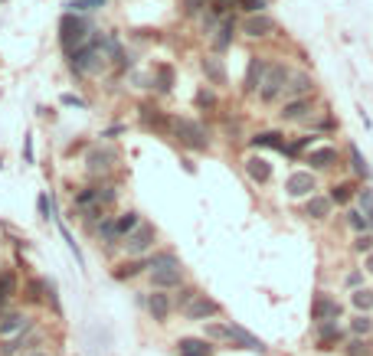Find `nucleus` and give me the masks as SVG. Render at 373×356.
Returning a JSON list of instances; mask_svg holds the SVG:
<instances>
[{"instance_id": "obj_1", "label": "nucleus", "mask_w": 373, "mask_h": 356, "mask_svg": "<svg viewBox=\"0 0 373 356\" xmlns=\"http://www.w3.org/2000/svg\"><path fill=\"white\" fill-rule=\"evenodd\" d=\"M89 33H92V23L86 17H76V13H66L63 23H59V43L66 53H76L89 43Z\"/></svg>"}, {"instance_id": "obj_2", "label": "nucleus", "mask_w": 373, "mask_h": 356, "mask_svg": "<svg viewBox=\"0 0 373 356\" xmlns=\"http://www.w3.org/2000/svg\"><path fill=\"white\" fill-rule=\"evenodd\" d=\"M171 124H174L177 141H181L183 147H190V150H207V147H210V131H207L200 121H190V118H174Z\"/></svg>"}, {"instance_id": "obj_3", "label": "nucleus", "mask_w": 373, "mask_h": 356, "mask_svg": "<svg viewBox=\"0 0 373 356\" xmlns=\"http://www.w3.org/2000/svg\"><path fill=\"white\" fill-rule=\"evenodd\" d=\"M288 66L285 62H272V66L266 69V79H262V88H259V98L266 105L278 102L282 95H285V85H288Z\"/></svg>"}, {"instance_id": "obj_4", "label": "nucleus", "mask_w": 373, "mask_h": 356, "mask_svg": "<svg viewBox=\"0 0 373 356\" xmlns=\"http://www.w3.org/2000/svg\"><path fill=\"white\" fill-rule=\"evenodd\" d=\"M154 242H157V229L148 225V223H141L122 245H124V252H128V255H144V252H151V249H154Z\"/></svg>"}, {"instance_id": "obj_5", "label": "nucleus", "mask_w": 373, "mask_h": 356, "mask_svg": "<svg viewBox=\"0 0 373 356\" xmlns=\"http://www.w3.org/2000/svg\"><path fill=\"white\" fill-rule=\"evenodd\" d=\"M118 164V150L115 147H92L86 157V170L92 177H105L112 173V167Z\"/></svg>"}, {"instance_id": "obj_6", "label": "nucleus", "mask_w": 373, "mask_h": 356, "mask_svg": "<svg viewBox=\"0 0 373 356\" xmlns=\"http://www.w3.org/2000/svg\"><path fill=\"white\" fill-rule=\"evenodd\" d=\"M220 310L223 308L213 298H207V294H197V298H193L190 304L183 308V317H187V320H210V317H216Z\"/></svg>"}, {"instance_id": "obj_7", "label": "nucleus", "mask_w": 373, "mask_h": 356, "mask_svg": "<svg viewBox=\"0 0 373 356\" xmlns=\"http://www.w3.org/2000/svg\"><path fill=\"white\" fill-rule=\"evenodd\" d=\"M278 29V23L268 13H256V17H246L242 20V33H246L249 39H266V37H272Z\"/></svg>"}, {"instance_id": "obj_8", "label": "nucleus", "mask_w": 373, "mask_h": 356, "mask_svg": "<svg viewBox=\"0 0 373 356\" xmlns=\"http://www.w3.org/2000/svg\"><path fill=\"white\" fill-rule=\"evenodd\" d=\"M266 69H268V62L262 56H252V59H249L246 79H242V92H246V95H259V88H262V79H266Z\"/></svg>"}, {"instance_id": "obj_9", "label": "nucleus", "mask_w": 373, "mask_h": 356, "mask_svg": "<svg viewBox=\"0 0 373 356\" xmlns=\"http://www.w3.org/2000/svg\"><path fill=\"white\" fill-rule=\"evenodd\" d=\"M144 308H148V314H151L157 324H164V320L171 317V308L174 301L167 298V291H151L148 298H144Z\"/></svg>"}, {"instance_id": "obj_10", "label": "nucleus", "mask_w": 373, "mask_h": 356, "mask_svg": "<svg viewBox=\"0 0 373 356\" xmlns=\"http://www.w3.org/2000/svg\"><path fill=\"white\" fill-rule=\"evenodd\" d=\"M285 190H288V197H311L318 190V180H315V173H308V170H298V173H292L288 177V183H285Z\"/></svg>"}, {"instance_id": "obj_11", "label": "nucleus", "mask_w": 373, "mask_h": 356, "mask_svg": "<svg viewBox=\"0 0 373 356\" xmlns=\"http://www.w3.org/2000/svg\"><path fill=\"white\" fill-rule=\"evenodd\" d=\"M27 330H30L27 314H20V310L0 314V337H20V334H27Z\"/></svg>"}, {"instance_id": "obj_12", "label": "nucleus", "mask_w": 373, "mask_h": 356, "mask_svg": "<svg viewBox=\"0 0 373 356\" xmlns=\"http://www.w3.org/2000/svg\"><path fill=\"white\" fill-rule=\"evenodd\" d=\"M230 343H236L242 350H252V353H266V343L259 337H252L249 330H242L240 324H230Z\"/></svg>"}, {"instance_id": "obj_13", "label": "nucleus", "mask_w": 373, "mask_h": 356, "mask_svg": "<svg viewBox=\"0 0 373 356\" xmlns=\"http://www.w3.org/2000/svg\"><path fill=\"white\" fill-rule=\"evenodd\" d=\"M311 88H315L311 72H292V75H288L285 95H292V98H308V92H311Z\"/></svg>"}, {"instance_id": "obj_14", "label": "nucleus", "mask_w": 373, "mask_h": 356, "mask_svg": "<svg viewBox=\"0 0 373 356\" xmlns=\"http://www.w3.org/2000/svg\"><path fill=\"white\" fill-rule=\"evenodd\" d=\"M341 340H344V334L337 327V320H321L318 324V350H331Z\"/></svg>"}, {"instance_id": "obj_15", "label": "nucleus", "mask_w": 373, "mask_h": 356, "mask_svg": "<svg viewBox=\"0 0 373 356\" xmlns=\"http://www.w3.org/2000/svg\"><path fill=\"white\" fill-rule=\"evenodd\" d=\"M278 114H282V121H308V114H311V98H292Z\"/></svg>"}, {"instance_id": "obj_16", "label": "nucleus", "mask_w": 373, "mask_h": 356, "mask_svg": "<svg viewBox=\"0 0 373 356\" xmlns=\"http://www.w3.org/2000/svg\"><path fill=\"white\" fill-rule=\"evenodd\" d=\"M138 225H141V213H138V209H128V213L115 216V235H118V242H124V239H128V235H131Z\"/></svg>"}, {"instance_id": "obj_17", "label": "nucleus", "mask_w": 373, "mask_h": 356, "mask_svg": "<svg viewBox=\"0 0 373 356\" xmlns=\"http://www.w3.org/2000/svg\"><path fill=\"white\" fill-rule=\"evenodd\" d=\"M341 160V154H337L334 147H318L308 154V164H311V170H331Z\"/></svg>"}, {"instance_id": "obj_18", "label": "nucleus", "mask_w": 373, "mask_h": 356, "mask_svg": "<svg viewBox=\"0 0 373 356\" xmlns=\"http://www.w3.org/2000/svg\"><path fill=\"white\" fill-rule=\"evenodd\" d=\"M183 282V268H167V272H154L151 275V284L157 291H171V288H181Z\"/></svg>"}, {"instance_id": "obj_19", "label": "nucleus", "mask_w": 373, "mask_h": 356, "mask_svg": "<svg viewBox=\"0 0 373 356\" xmlns=\"http://www.w3.org/2000/svg\"><path fill=\"white\" fill-rule=\"evenodd\" d=\"M233 37H236V23H233V17H230V20H223L220 29L213 33V49H216V53H226V49L233 46Z\"/></svg>"}, {"instance_id": "obj_20", "label": "nucleus", "mask_w": 373, "mask_h": 356, "mask_svg": "<svg viewBox=\"0 0 373 356\" xmlns=\"http://www.w3.org/2000/svg\"><path fill=\"white\" fill-rule=\"evenodd\" d=\"M341 317V304H334L331 298H325V294H318L315 298V320L321 324V320H337Z\"/></svg>"}, {"instance_id": "obj_21", "label": "nucleus", "mask_w": 373, "mask_h": 356, "mask_svg": "<svg viewBox=\"0 0 373 356\" xmlns=\"http://www.w3.org/2000/svg\"><path fill=\"white\" fill-rule=\"evenodd\" d=\"M246 173L256 180V183H268V180H272V164L262 160V157H249L246 160Z\"/></svg>"}, {"instance_id": "obj_22", "label": "nucleus", "mask_w": 373, "mask_h": 356, "mask_svg": "<svg viewBox=\"0 0 373 356\" xmlns=\"http://www.w3.org/2000/svg\"><path fill=\"white\" fill-rule=\"evenodd\" d=\"M177 350H181V356H213L210 343H207V340H197V337H183L181 343H177Z\"/></svg>"}, {"instance_id": "obj_23", "label": "nucleus", "mask_w": 373, "mask_h": 356, "mask_svg": "<svg viewBox=\"0 0 373 356\" xmlns=\"http://www.w3.org/2000/svg\"><path fill=\"white\" fill-rule=\"evenodd\" d=\"M167 268H181V258L174 252H157V255H151L148 258V272H167Z\"/></svg>"}, {"instance_id": "obj_24", "label": "nucleus", "mask_w": 373, "mask_h": 356, "mask_svg": "<svg viewBox=\"0 0 373 356\" xmlns=\"http://www.w3.org/2000/svg\"><path fill=\"white\" fill-rule=\"evenodd\" d=\"M203 75H207L213 85H226V69H223V62L216 56L203 59Z\"/></svg>"}, {"instance_id": "obj_25", "label": "nucleus", "mask_w": 373, "mask_h": 356, "mask_svg": "<svg viewBox=\"0 0 373 356\" xmlns=\"http://www.w3.org/2000/svg\"><path fill=\"white\" fill-rule=\"evenodd\" d=\"M331 206H334L331 197H311L308 199V206H305V213L311 216V219H327V216H331Z\"/></svg>"}, {"instance_id": "obj_26", "label": "nucleus", "mask_w": 373, "mask_h": 356, "mask_svg": "<svg viewBox=\"0 0 373 356\" xmlns=\"http://www.w3.org/2000/svg\"><path fill=\"white\" fill-rule=\"evenodd\" d=\"M249 144H252V147H275V150L285 154V138H282L278 131H262V134H256Z\"/></svg>"}, {"instance_id": "obj_27", "label": "nucleus", "mask_w": 373, "mask_h": 356, "mask_svg": "<svg viewBox=\"0 0 373 356\" xmlns=\"http://www.w3.org/2000/svg\"><path fill=\"white\" fill-rule=\"evenodd\" d=\"M344 353L347 356H373V347L367 337H351V340H344Z\"/></svg>"}, {"instance_id": "obj_28", "label": "nucleus", "mask_w": 373, "mask_h": 356, "mask_svg": "<svg viewBox=\"0 0 373 356\" xmlns=\"http://www.w3.org/2000/svg\"><path fill=\"white\" fill-rule=\"evenodd\" d=\"M351 164H354V173H357V177L367 183V180H370V164H367V157L360 154V147H357V144H351Z\"/></svg>"}, {"instance_id": "obj_29", "label": "nucleus", "mask_w": 373, "mask_h": 356, "mask_svg": "<svg viewBox=\"0 0 373 356\" xmlns=\"http://www.w3.org/2000/svg\"><path fill=\"white\" fill-rule=\"evenodd\" d=\"M141 121L148 124V128H167V118H164L161 108H151V105H141Z\"/></svg>"}, {"instance_id": "obj_30", "label": "nucleus", "mask_w": 373, "mask_h": 356, "mask_svg": "<svg viewBox=\"0 0 373 356\" xmlns=\"http://www.w3.org/2000/svg\"><path fill=\"white\" fill-rule=\"evenodd\" d=\"M154 85H157V92H171V88H174V69L171 66H157V69H154Z\"/></svg>"}, {"instance_id": "obj_31", "label": "nucleus", "mask_w": 373, "mask_h": 356, "mask_svg": "<svg viewBox=\"0 0 373 356\" xmlns=\"http://www.w3.org/2000/svg\"><path fill=\"white\" fill-rule=\"evenodd\" d=\"M347 225H351V229H354L357 235H367V229H370V223H367V216L360 213L357 206H351V209H347Z\"/></svg>"}, {"instance_id": "obj_32", "label": "nucleus", "mask_w": 373, "mask_h": 356, "mask_svg": "<svg viewBox=\"0 0 373 356\" xmlns=\"http://www.w3.org/2000/svg\"><path fill=\"white\" fill-rule=\"evenodd\" d=\"M370 330H373L370 314H357V317L351 320V337H370Z\"/></svg>"}, {"instance_id": "obj_33", "label": "nucleus", "mask_w": 373, "mask_h": 356, "mask_svg": "<svg viewBox=\"0 0 373 356\" xmlns=\"http://www.w3.org/2000/svg\"><path fill=\"white\" fill-rule=\"evenodd\" d=\"M351 304H354L360 314H367V310H373V291L370 288H360L351 294Z\"/></svg>"}, {"instance_id": "obj_34", "label": "nucleus", "mask_w": 373, "mask_h": 356, "mask_svg": "<svg viewBox=\"0 0 373 356\" xmlns=\"http://www.w3.org/2000/svg\"><path fill=\"white\" fill-rule=\"evenodd\" d=\"M43 291H49V282H43V278H30V282H27V298L33 301V304L46 301V294H43Z\"/></svg>"}, {"instance_id": "obj_35", "label": "nucleus", "mask_w": 373, "mask_h": 356, "mask_svg": "<svg viewBox=\"0 0 373 356\" xmlns=\"http://www.w3.org/2000/svg\"><path fill=\"white\" fill-rule=\"evenodd\" d=\"M357 209H360L367 219L373 216V187H360V190H357Z\"/></svg>"}, {"instance_id": "obj_36", "label": "nucleus", "mask_w": 373, "mask_h": 356, "mask_svg": "<svg viewBox=\"0 0 373 356\" xmlns=\"http://www.w3.org/2000/svg\"><path fill=\"white\" fill-rule=\"evenodd\" d=\"M144 268H148V262H124L115 268V278L118 282H124V278H134V275H141Z\"/></svg>"}, {"instance_id": "obj_37", "label": "nucleus", "mask_w": 373, "mask_h": 356, "mask_svg": "<svg viewBox=\"0 0 373 356\" xmlns=\"http://www.w3.org/2000/svg\"><path fill=\"white\" fill-rule=\"evenodd\" d=\"M354 193H357L354 183H337V187H331V203H347Z\"/></svg>"}, {"instance_id": "obj_38", "label": "nucleus", "mask_w": 373, "mask_h": 356, "mask_svg": "<svg viewBox=\"0 0 373 356\" xmlns=\"http://www.w3.org/2000/svg\"><path fill=\"white\" fill-rule=\"evenodd\" d=\"M315 141H318V134H305V138H295L292 144H285V154H292V157H295V154H301V150L311 147Z\"/></svg>"}, {"instance_id": "obj_39", "label": "nucleus", "mask_w": 373, "mask_h": 356, "mask_svg": "<svg viewBox=\"0 0 373 356\" xmlns=\"http://www.w3.org/2000/svg\"><path fill=\"white\" fill-rule=\"evenodd\" d=\"M207 337L230 343V324H207Z\"/></svg>"}, {"instance_id": "obj_40", "label": "nucleus", "mask_w": 373, "mask_h": 356, "mask_svg": "<svg viewBox=\"0 0 373 356\" xmlns=\"http://www.w3.org/2000/svg\"><path fill=\"white\" fill-rule=\"evenodd\" d=\"M236 7H240L242 13H249V17H256V13H266L268 0H242V4H236Z\"/></svg>"}, {"instance_id": "obj_41", "label": "nucleus", "mask_w": 373, "mask_h": 356, "mask_svg": "<svg viewBox=\"0 0 373 356\" xmlns=\"http://www.w3.org/2000/svg\"><path fill=\"white\" fill-rule=\"evenodd\" d=\"M96 190H98V203H102V209L112 206V203L118 199V190L112 187V183H105V187H96Z\"/></svg>"}, {"instance_id": "obj_42", "label": "nucleus", "mask_w": 373, "mask_h": 356, "mask_svg": "<svg viewBox=\"0 0 373 356\" xmlns=\"http://www.w3.org/2000/svg\"><path fill=\"white\" fill-rule=\"evenodd\" d=\"M207 7H210V0H183V13H187V17H197V13H203Z\"/></svg>"}, {"instance_id": "obj_43", "label": "nucleus", "mask_w": 373, "mask_h": 356, "mask_svg": "<svg viewBox=\"0 0 373 356\" xmlns=\"http://www.w3.org/2000/svg\"><path fill=\"white\" fill-rule=\"evenodd\" d=\"M354 252H360V255H373V235H370V232H367V235H357Z\"/></svg>"}, {"instance_id": "obj_44", "label": "nucleus", "mask_w": 373, "mask_h": 356, "mask_svg": "<svg viewBox=\"0 0 373 356\" xmlns=\"http://www.w3.org/2000/svg\"><path fill=\"white\" fill-rule=\"evenodd\" d=\"M197 294H200V291H197V288H181V291H177V308H187V304H190V301L193 298H197Z\"/></svg>"}, {"instance_id": "obj_45", "label": "nucleus", "mask_w": 373, "mask_h": 356, "mask_svg": "<svg viewBox=\"0 0 373 356\" xmlns=\"http://www.w3.org/2000/svg\"><path fill=\"white\" fill-rule=\"evenodd\" d=\"M39 219H53V203H49V197L46 193H39Z\"/></svg>"}, {"instance_id": "obj_46", "label": "nucleus", "mask_w": 373, "mask_h": 356, "mask_svg": "<svg viewBox=\"0 0 373 356\" xmlns=\"http://www.w3.org/2000/svg\"><path fill=\"white\" fill-rule=\"evenodd\" d=\"M197 105H200V108H216V95L203 88V92H197Z\"/></svg>"}, {"instance_id": "obj_47", "label": "nucleus", "mask_w": 373, "mask_h": 356, "mask_svg": "<svg viewBox=\"0 0 373 356\" xmlns=\"http://www.w3.org/2000/svg\"><path fill=\"white\" fill-rule=\"evenodd\" d=\"M59 102L66 105V108H86V102H82V98H79V95H63V98H59Z\"/></svg>"}, {"instance_id": "obj_48", "label": "nucleus", "mask_w": 373, "mask_h": 356, "mask_svg": "<svg viewBox=\"0 0 373 356\" xmlns=\"http://www.w3.org/2000/svg\"><path fill=\"white\" fill-rule=\"evenodd\" d=\"M360 284H364V275H360V272H351V275H347V288H357V291H360Z\"/></svg>"}, {"instance_id": "obj_49", "label": "nucleus", "mask_w": 373, "mask_h": 356, "mask_svg": "<svg viewBox=\"0 0 373 356\" xmlns=\"http://www.w3.org/2000/svg\"><path fill=\"white\" fill-rule=\"evenodd\" d=\"M334 128H337L334 118H325V121H318V131H334Z\"/></svg>"}, {"instance_id": "obj_50", "label": "nucleus", "mask_w": 373, "mask_h": 356, "mask_svg": "<svg viewBox=\"0 0 373 356\" xmlns=\"http://www.w3.org/2000/svg\"><path fill=\"white\" fill-rule=\"evenodd\" d=\"M23 150H27V164H33V141H30V138L23 141Z\"/></svg>"}, {"instance_id": "obj_51", "label": "nucleus", "mask_w": 373, "mask_h": 356, "mask_svg": "<svg viewBox=\"0 0 373 356\" xmlns=\"http://www.w3.org/2000/svg\"><path fill=\"white\" fill-rule=\"evenodd\" d=\"M364 268H367V275H373V255H367V262H364Z\"/></svg>"}, {"instance_id": "obj_52", "label": "nucleus", "mask_w": 373, "mask_h": 356, "mask_svg": "<svg viewBox=\"0 0 373 356\" xmlns=\"http://www.w3.org/2000/svg\"><path fill=\"white\" fill-rule=\"evenodd\" d=\"M89 7H105V0H89Z\"/></svg>"}, {"instance_id": "obj_53", "label": "nucleus", "mask_w": 373, "mask_h": 356, "mask_svg": "<svg viewBox=\"0 0 373 356\" xmlns=\"http://www.w3.org/2000/svg\"><path fill=\"white\" fill-rule=\"evenodd\" d=\"M30 356H49V353H39V350H37V353H30Z\"/></svg>"}, {"instance_id": "obj_54", "label": "nucleus", "mask_w": 373, "mask_h": 356, "mask_svg": "<svg viewBox=\"0 0 373 356\" xmlns=\"http://www.w3.org/2000/svg\"><path fill=\"white\" fill-rule=\"evenodd\" d=\"M226 4H242V0H226Z\"/></svg>"}, {"instance_id": "obj_55", "label": "nucleus", "mask_w": 373, "mask_h": 356, "mask_svg": "<svg viewBox=\"0 0 373 356\" xmlns=\"http://www.w3.org/2000/svg\"><path fill=\"white\" fill-rule=\"evenodd\" d=\"M367 223H370V229H373V216H370V219H367Z\"/></svg>"}]
</instances>
